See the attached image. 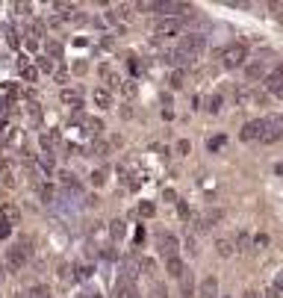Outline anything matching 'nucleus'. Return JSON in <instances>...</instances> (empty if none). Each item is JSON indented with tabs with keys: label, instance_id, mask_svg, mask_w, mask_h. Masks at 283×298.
Returning <instances> with one entry per match:
<instances>
[{
	"label": "nucleus",
	"instance_id": "obj_1",
	"mask_svg": "<svg viewBox=\"0 0 283 298\" xmlns=\"http://www.w3.org/2000/svg\"><path fill=\"white\" fill-rule=\"evenodd\" d=\"M204 50H207V36H200V33H186V36L177 42V48L171 50V53H165V56H168L171 65H192Z\"/></svg>",
	"mask_w": 283,
	"mask_h": 298
},
{
	"label": "nucleus",
	"instance_id": "obj_2",
	"mask_svg": "<svg viewBox=\"0 0 283 298\" xmlns=\"http://www.w3.org/2000/svg\"><path fill=\"white\" fill-rule=\"evenodd\" d=\"M30 239H24V242H18V245H12L9 248V254H6V269H9L12 274L15 272H21L24 266L30 263Z\"/></svg>",
	"mask_w": 283,
	"mask_h": 298
},
{
	"label": "nucleus",
	"instance_id": "obj_3",
	"mask_svg": "<svg viewBox=\"0 0 283 298\" xmlns=\"http://www.w3.org/2000/svg\"><path fill=\"white\" fill-rule=\"evenodd\" d=\"M248 59V45H242V42H233V45H227V48L221 50V65L224 68H242Z\"/></svg>",
	"mask_w": 283,
	"mask_h": 298
},
{
	"label": "nucleus",
	"instance_id": "obj_4",
	"mask_svg": "<svg viewBox=\"0 0 283 298\" xmlns=\"http://www.w3.org/2000/svg\"><path fill=\"white\" fill-rule=\"evenodd\" d=\"M283 139V115H269L266 118V130L259 136V142L262 145H274Z\"/></svg>",
	"mask_w": 283,
	"mask_h": 298
},
{
	"label": "nucleus",
	"instance_id": "obj_5",
	"mask_svg": "<svg viewBox=\"0 0 283 298\" xmlns=\"http://www.w3.org/2000/svg\"><path fill=\"white\" fill-rule=\"evenodd\" d=\"M156 248H159V254H163L165 260H171V257H177V248H180V242H177L174 233H168V230H159V233H156Z\"/></svg>",
	"mask_w": 283,
	"mask_h": 298
},
{
	"label": "nucleus",
	"instance_id": "obj_6",
	"mask_svg": "<svg viewBox=\"0 0 283 298\" xmlns=\"http://www.w3.org/2000/svg\"><path fill=\"white\" fill-rule=\"evenodd\" d=\"M180 30H183V21L180 18H159L156 27H153V36H159V38L180 36Z\"/></svg>",
	"mask_w": 283,
	"mask_h": 298
},
{
	"label": "nucleus",
	"instance_id": "obj_7",
	"mask_svg": "<svg viewBox=\"0 0 283 298\" xmlns=\"http://www.w3.org/2000/svg\"><path fill=\"white\" fill-rule=\"evenodd\" d=\"M262 130H266V118H254V121H248L245 127H242L239 139H242V142H259Z\"/></svg>",
	"mask_w": 283,
	"mask_h": 298
},
{
	"label": "nucleus",
	"instance_id": "obj_8",
	"mask_svg": "<svg viewBox=\"0 0 283 298\" xmlns=\"http://www.w3.org/2000/svg\"><path fill=\"white\" fill-rule=\"evenodd\" d=\"M59 186L68 192L71 198H83V186H80V180L74 177L71 171H59Z\"/></svg>",
	"mask_w": 283,
	"mask_h": 298
},
{
	"label": "nucleus",
	"instance_id": "obj_9",
	"mask_svg": "<svg viewBox=\"0 0 283 298\" xmlns=\"http://www.w3.org/2000/svg\"><path fill=\"white\" fill-rule=\"evenodd\" d=\"M266 92L274 97H283V71L274 68L271 74H266Z\"/></svg>",
	"mask_w": 283,
	"mask_h": 298
},
{
	"label": "nucleus",
	"instance_id": "obj_10",
	"mask_svg": "<svg viewBox=\"0 0 283 298\" xmlns=\"http://www.w3.org/2000/svg\"><path fill=\"white\" fill-rule=\"evenodd\" d=\"M198 298H218V277L215 274H207L198 286Z\"/></svg>",
	"mask_w": 283,
	"mask_h": 298
},
{
	"label": "nucleus",
	"instance_id": "obj_11",
	"mask_svg": "<svg viewBox=\"0 0 283 298\" xmlns=\"http://www.w3.org/2000/svg\"><path fill=\"white\" fill-rule=\"evenodd\" d=\"M0 222H6V225H18V222H21V210H18V207H15V204H3V207H0Z\"/></svg>",
	"mask_w": 283,
	"mask_h": 298
},
{
	"label": "nucleus",
	"instance_id": "obj_12",
	"mask_svg": "<svg viewBox=\"0 0 283 298\" xmlns=\"http://www.w3.org/2000/svg\"><path fill=\"white\" fill-rule=\"evenodd\" d=\"M59 101H62L65 107H74V109L83 107V95L80 92H74V89H62V92H59Z\"/></svg>",
	"mask_w": 283,
	"mask_h": 298
},
{
	"label": "nucleus",
	"instance_id": "obj_13",
	"mask_svg": "<svg viewBox=\"0 0 283 298\" xmlns=\"http://www.w3.org/2000/svg\"><path fill=\"white\" fill-rule=\"evenodd\" d=\"M165 272H168V277H183L186 274V263L180 257H171V260H165Z\"/></svg>",
	"mask_w": 283,
	"mask_h": 298
},
{
	"label": "nucleus",
	"instance_id": "obj_14",
	"mask_svg": "<svg viewBox=\"0 0 283 298\" xmlns=\"http://www.w3.org/2000/svg\"><path fill=\"white\" fill-rule=\"evenodd\" d=\"M221 218H224L221 210H210V213H207V215H204V218L198 222V227H200V230H210V227H215L218 222H221Z\"/></svg>",
	"mask_w": 283,
	"mask_h": 298
},
{
	"label": "nucleus",
	"instance_id": "obj_15",
	"mask_svg": "<svg viewBox=\"0 0 283 298\" xmlns=\"http://www.w3.org/2000/svg\"><path fill=\"white\" fill-rule=\"evenodd\" d=\"M266 298H283V272L274 274V281H271L269 289H266Z\"/></svg>",
	"mask_w": 283,
	"mask_h": 298
},
{
	"label": "nucleus",
	"instance_id": "obj_16",
	"mask_svg": "<svg viewBox=\"0 0 283 298\" xmlns=\"http://www.w3.org/2000/svg\"><path fill=\"white\" fill-rule=\"evenodd\" d=\"M0 183H3V186H15L12 166H9V160H3V156H0Z\"/></svg>",
	"mask_w": 283,
	"mask_h": 298
},
{
	"label": "nucleus",
	"instance_id": "obj_17",
	"mask_svg": "<svg viewBox=\"0 0 283 298\" xmlns=\"http://www.w3.org/2000/svg\"><path fill=\"white\" fill-rule=\"evenodd\" d=\"M38 195H42V201H45V204H53V201H56V186L45 180V183L38 186Z\"/></svg>",
	"mask_w": 283,
	"mask_h": 298
},
{
	"label": "nucleus",
	"instance_id": "obj_18",
	"mask_svg": "<svg viewBox=\"0 0 283 298\" xmlns=\"http://www.w3.org/2000/svg\"><path fill=\"white\" fill-rule=\"evenodd\" d=\"M233 239H218V242H215V254H218V257H230V254H233Z\"/></svg>",
	"mask_w": 283,
	"mask_h": 298
},
{
	"label": "nucleus",
	"instance_id": "obj_19",
	"mask_svg": "<svg viewBox=\"0 0 283 298\" xmlns=\"http://www.w3.org/2000/svg\"><path fill=\"white\" fill-rule=\"evenodd\" d=\"M94 104L100 109H106V107H112V95L106 92V89H94Z\"/></svg>",
	"mask_w": 283,
	"mask_h": 298
},
{
	"label": "nucleus",
	"instance_id": "obj_20",
	"mask_svg": "<svg viewBox=\"0 0 283 298\" xmlns=\"http://www.w3.org/2000/svg\"><path fill=\"white\" fill-rule=\"evenodd\" d=\"M127 233V227H124V218H115V222H109V236L112 239H124Z\"/></svg>",
	"mask_w": 283,
	"mask_h": 298
},
{
	"label": "nucleus",
	"instance_id": "obj_21",
	"mask_svg": "<svg viewBox=\"0 0 283 298\" xmlns=\"http://www.w3.org/2000/svg\"><path fill=\"white\" fill-rule=\"evenodd\" d=\"M245 74H248V80H259V77H266V65L262 62H254V65L245 68Z\"/></svg>",
	"mask_w": 283,
	"mask_h": 298
},
{
	"label": "nucleus",
	"instance_id": "obj_22",
	"mask_svg": "<svg viewBox=\"0 0 283 298\" xmlns=\"http://www.w3.org/2000/svg\"><path fill=\"white\" fill-rule=\"evenodd\" d=\"M183 83H186V74L180 71V68L168 74V86H171V89H183Z\"/></svg>",
	"mask_w": 283,
	"mask_h": 298
},
{
	"label": "nucleus",
	"instance_id": "obj_23",
	"mask_svg": "<svg viewBox=\"0 0 283 298\" xmlns=\"http://www.w3.org/2000/svg\"><path fill=\"white\" fill-rule=\"evenodd\" d=\"M180 281H183V298H195V281H192V274L186 272Z\"/></svg>",
	"mask_w": 283,
	"mask_h": 298
},
{
	"label": "nucleus",
	"instance_id": "obj_24",
	"mask_svg": "<svg viewBox=\"0 0 283 298\" xmlns=\"http://www.w3.org/2000/svg\"><path fill=\"white\" fill-rule=\"evenodd\" d=\"M27 298H50V289H47L45 284H38V286H33V289L27 292Z\"/></svg>",
	"mask_w": 283,
	"mask_h": 298
},
{
	"label": "nucleus",
	"instance_id": "obj_25",
	"mask_svg": "<svg viewBox=\"0 0 283 298\" xmlns=\"http://www.w3.org/2000/svg\"><path fill=\"white\" fill-rule=\"evenodd\" d=\"M224 145H227V136H221V133H218V136H212L210 142H207V148H210V151H221Z\"/></svg>",
	"mask_w": 283,
	"mask_h": 298
},
{
	"label": "nucleus",
	"instance_id": "obj_26",
	"mask_svg": "<svg viewBox=\"0 0 283 298\" xmlns=\"http://www.w3.org/2000/svg\"><path fill=\"white\" fill-rule=\"evenodd\" d=\"M153 213H156L153 201H141V204H139V215H141V218H151Z\"/></svg>",
	"mask_w": 283,
	"mask_h": 298
},
{
	"label": "nucleus",
	"instance_id": "obj_27",
	"mask_svg": "<svg viewBox=\"0 0 283 298\" xmlns=\"http://www.w3.org/2000/svg\"><path fill=\"white\" fill-rule=\"evenodd\" d=\"M221 104H224V97H221V95H212V97H210V104H207V109H210L212 115H215V112H221Z\"/></svg>",
	"mask_w": 283,
	"mask_h": 298
},
{
	"label": "nucleus",
	"instance_id": "obj_28",
	"mask_svg": "<svg viewBox=\"0 0 283 298\" xmlns=\"http://www.w3.org/2000/svg\"><path fill=\"white\" fill-rule=\"evenodd\" d=\"M151 298H168V289H165V284H159V281H156V284L151 286Z\"/></svg>",
	"mask_w": 283,
	"mask_h": 298
},
{
	"label": "nucleus",
	"instance_id": "obj_29",
	"mask_svg": "<svg viewBox=\"0 0 283 298\" xmlns=\"http://www.w3.org/2000/svg\"><path fill=\"white\" fill-rule=\"evenodd\" d=\"M100 71H104V77H106V80H109V86H112V89H118V86H121V80H118V74H115V71H109L106 65H104V68H100Z\"/></svg>",
	"mask_w": 283,
	"mask_h": 298
},
{
	"label": "nucleus",
	"instance_id": "obj_30",
	"mask_svg": "<svg viewBox=\"0 0 283 298\" xmlns=\"http://www.w3.org/2000/svg\"><path fill=\"white\" fill-rule=\"evenodd\" d=\"M83 124H86L92 133H100V130H104V124H100L97 118H83Z\"/></svg>",
	"mask_w": 283,
	"mask_h": 298
},
{
	"label": "nucleus",
	"instance_id": "obj_31",
	"mask_svg": "<svg viewBox=\"0 0 283 298\" xmlns=\"http://www.w3.org/2000/svg\"><path fill=\"white\" fill-rule=\"evenodd\" d=\"M47 53H50V56H62V45H59V42H47ZM50 56H47V59H50Z\"/></svg>",
	"mask_w": 283,
	"mask_h": 298
},
{
	"label": "nucleus",
	"instance_id": "obj_32",
	"mask_svg": "<svg viewBox=\"0 0 283 298\" xmlns=\"http://www.w3.org/2000/svg\"><path fill=\"white\" fill-rule=\"evenodd\" d=\"M30 36H35V38H45V24H42V21H35V24L30 27Z\"/></svg>",
	"mask_w": 283,
	"mask_h": 298
},
{
	"label": "nucleus",
	"instance_id": "obj_33",
	"mask_svg": "<svg viewBox=\"0 0 283 298\" xmlns=\"http://www.w3.org/2000/svg\"><path fill=\"white\" fill-rule=\"evenodd\" d=\"M189 151H192V145H189V139H180V142H177V154H180V156H186Z\"/></svg>",
	"mask_w": 283,
	"mask_h": 298
},
{
	"label": "nucleus",
	"instance_id": "obj_34",
	"mask_svg": "<svg viewBox=\"0 0 283 298\" xmlns=\"http://www.w3.org/2000/svg\"><path fill=\"white\" fill-rule=\"evenodd\" d=\"M141 272H145V274H153V272H156V266H153L151 257H145V260H141Z\"/></svg>",
	"mask_w": 283,
	"mask_h": 298
},
{
	"label": "nucleus",
	"instance_id": "obj_35",
	"mask_svg": "<svg viewBox=\"0 0 283 298\" xmlns=\"http://www.w3.org/2000/svg\"><path fill=\"white\" fill-rule=\"evenodd\" d=\"M186 251L192 254V257L198 254V242H195V236H186Z\"/></svg>",
	"mask_w": 283,
	"mask_h": 298
},
{
	"label": "nucleus",
	"instance_id": "obj_36",
	"mask_svg": "<svg viewBox=\"0 0 283 298\" xmlns=\"http://www.w3.org/2000/svg\"><path fill=\"white\" fill-rule=\"evenodd\" d=\"M38 68L42 71H53V62L47 59V56H38Z\"/></svg>",
	"mask_w": 283,
	"mask_h": 298
},
{
	"label": "nucleus",
	"instance_id": "obj_37",
	"mask_svg": "<svg viewBox=\"0 0 283 298\" xmlns=\"http://www.w3.org/2000/svg\"><path fill=\"white\" fill-rule=\"evenodd\" d=\"M9 233H12V225L0 222V239H9Z\"/></svg>",
	"mask_w": 283,
	"mask_h": 298
},
{
	"label": "nucleus",
	"instance_id": "obj_38",
	"mask_svg": "<svg viewBox=\"0 0 283 298\" xmlns=\"http://www.w3.org/2000/svg\"><path fill=\"white\" fill-rule=\"evenodd\" d=\"M271 9H274V18L283 24V3H271Z\"/></svg>",
	"mask_w": 283,
	"mask_h": 298
},
{
	"label": "nucleus",
	"instance_id": "obj_39",
	"mask_svg": "<svg viewBox=\"0 0 283 298\" xmlns=\"http://www.w3.org/2000/svg\"><path fill=\"white\" fill-rule=\"evenodd\" d=\"M177 204V213L183 215V218H189V207H186V201H174Z\"/></svg>",
	"mask_w": 283,
	"mask_h": 298
},
{
	"label": "nucleus",
	"instance_id": "obj_40",
	"mask_svg": "<svg viewBox=\"0 0 283 298\" xmlns=\"http://www.w3.org/2000/svg\"><path fill=\"white\" fill-rule=\"evenodd\" d=\"M104 177H106L104 171H94V174H92V183H94V186H104Z\"/></svg>",
	"mask_w": 283,
	"mask_h": 298
},
{
	"label": "nucleus",
	"instance_id": "obj_41",
	"mask_svg": "<svg viewBox=\"0 0 283 298\" xmlns=\"http://www.w3.org/2000/svg\"><path fill=\"white\" fill-rule=\"evenodd\" d=\"M254 245H257V248H266V245H269V236H266V233H259V236L254 239Z\"/></svg>",
	"mask_w": 283,
	"mask_h": 298
},
{
	"label": "nucleus",
	"instance_id": "obj_42",
	"mask_svg": "<svg viewBox=\"0 0 283 298\" xmlns=\"http://www.w3.org/2000/svg\"><path fill=\"white\" fill-rule=\"evenodd\" d=\"M53 77H56V83H65V80H68V71L59 68V71H53Z\"/></svg>",
	"mask_w": 283,
	"mask_h": 298
},
{
	"label": "nucleus",
	"instance_id": "obj_43",
	"mask_svg": "<svg viewBox=\"0 0 283 298\" xmlns=\"http://www.w3.org/2000/svg\"><path fill=\"white\" fill-rule=\"evenodd\" d=\"M24 77H27V80H38V74H35V68H27V65H24Z\"/></svg>",
	"mask_w": 283,
	"mask_h": 298
},
{
	"label": "nucleus",
	"instance_id": "obj_44",
	"mask_svg": "<svg viewBox=\"0 0 283 298\" xmlns=\"http://www.w3.org/2000/svg\"><path fill=\"white\" fill-rule=\"evenodd\" d=\"M141 239H145V227H139V230H136V245H141Z\"/></svg>",
	"mask_w": 283,
	"mask_h": 298
},
{
	"label": "nucleus",
	"instance_id": "obj_45",
	"mask_svg": "<svg viewBox=\"0 0 283 298\" xmlns=\"http://www.w3.org/2000/svg\"><path fill=\"white\" fill-rule=\"evenodd\" d=\"M242 298H262V295H259L257 289H248V292H245V295H242Z\"/></svg>",
	"mask_w": 283,
	"mask_h": 298
},
{
	"label": "nucleus",
	"instance_id": "obj_46",
	"mask_svg": "<svg viewBox=\"0 0 283 298\" xmlns=\"http://www.w3.org/2000/svg\"><path fill=\"white\" fill-rule=\"evenodd\" d=\"M274 171H277V174H283V163H277V166H274Z\"/></svg>",
	"mask_w": 283,
	"mask_h": 298
},
{
	"label": "nucleus",
	"instance_id": "obj_47",
	"mask_svg": "<svg viewBox=\"0 0 283 298\" xmlns=\"http://www.w3.org/2000/svg\"><path fill=\"white\" fill-rule=\"evenodd\" d=\"M77 298H89V292H86V295H77Z\"/></svg>",
	"mask_w": 283,
	"mask_h": 298
},
{
	"label": "nucleus",
	"instance_id": "obj_48",
	"mask_svg": "<svg viewBox=\"0 0 283 298\" xmlns=\"http://www.w3.org/2000/svg\"><path fill=\"white\" fill-rule=\"evenodd\" d=\"M277 68H280V71H283V62H280V65H277Z\"/></svg>",
	"mask_w": 283,
	"mask_h": 298
}]
</instances>
